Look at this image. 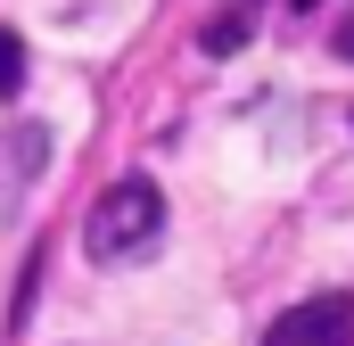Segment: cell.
<instances>
[{
  "label": "cell",
  "mask_w": 354,
  "mask_h": 346,
  "mask_svg": "<svg viewBox=\"0 0 354 346\" xmlns=\"http://www.w3.org/2000/svg\"><path fill=\"white\" fill-rule=\"evenodd\" d=\"M17 91H25V42L0 25V99H17Z\"/></svg>",
  "instance_id": "cell-3"
},
{
  "label": "cell",
  "mask_w": 354,
  "mask_h": 346,
  "mask_svg": "<svg viewBox=\"0 0 354 346\" xmlns=\"http://www.w3.org/2000/svg\"><path fill=\"white\" fill-rule=\"evenodd\" d=\"M157 239H165V198H157V181L124 173V181H107V190L91 198L83 248H91L99 264H132V256H149Z\"/></svg>",
  "instance_id": "cell-1"
},
{
  "label": "cell",
  "mask_w": 354,
  "mask_h": 346,
  "mask_svg": "<svg viewBox=\"0 0 354 346\" xmlns=\"http://www.w3.org/2000/svg\"><path fill=\"white\" fill-rule=\"evenodd\" d=\"M256 346H354V297H346V289L305 297V305H288Z\"/></svg>",
  "instance_id": "cell-2"
},
{
  "label": "cell",
  "mask_w": 354,
  "mask_h": 346,
  "mask_svg": "<svg viewBox=\"0 0 354 346\" xmlns=\"http://www.w3.org/2000/svg\"><path fill=\"white\" fill-rule=\"evenodd\" d=\"M297 8H322V0H297Z\"/></svg>",
  "instance_id": "cell-4"
}]
</instances>
